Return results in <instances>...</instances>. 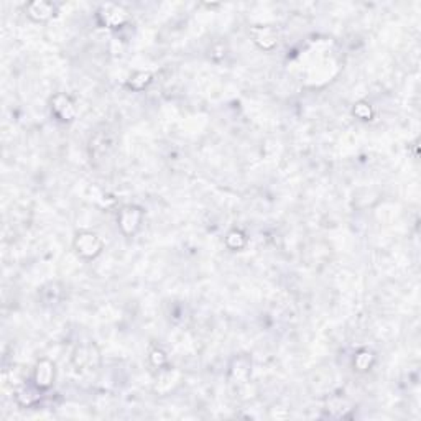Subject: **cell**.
<instances>
[{
	"label": "cell",
	"mask_w": 421,
	"mask_h": 421,
	"mask_svg": "<svg viewBox=\"0 0 421 421\" xmlns=\"http://www.w3.org/2000/svg\"><path fill=\"white\" fill-rule=\"evenodd\" d=\"M49 110L60 122L69 123L77 117L76 102L64 93H56L49 97Z\"/></svg>",
	"instance_id": "4"
},
{
	"label": "cell",
	"mask_w": 421,
	"mask_h": 421,
	"mask_svg": "<svg viewBox=\"0 0 421 421\" xmlns=\"http://www.w3.org/2000/svg\"><path fill=\"white\" fill-rule=\"evenodd\" d=\"M227 377H229L230 385L234 387L247 385L252 377V359L249 356H245V354L235 356L229 364Z\"/></svg>",
	"instance_id": "6"
},
{
	"label": "cell",
	"mask_w": 421,
	"mask_h": 421,
	"mask_svg": "<svg viewBox=\"0 0 421 421\" xmlns=\"http://www.w3.org/2000/svg\"><path fill=\"white\" fill-rule=\"evenodd\" d=\"M40 293H48L49 295V298L47 300V303L45 304H55L56 301H60L61 298V290L58 288V283H53V282L45 285V287L40 290Z\"/></svg>",
	"instance_id": "18"
},
{
	"label": "cell",
	"mask_w": 421,
	"mask_h": 421,
	"mask_svg": "<svg viewBox=\"0 0 421 421\" xmlns=\"http://www.w3.org/2000/svg\"><path fill=\"white\" fill-rule=\"evenodd\" d=\"M143 217H145V213H143V209L140 208V206H122L117 213V226L119 229H121L122 235H125V237H135V235L139 234V230L142 229Z\"/></svg>",
	"instance_id": "3"
},
{
	"label": "cell",
	"mask_w": 421,
	"mask_h": 421,
	"mask_svg": "<svg viewBox=\"0 0 421 421\" xmlns=\"http://www.w3.org/2000/svg\"><path fill=\"white\" fill-rule=\"evenodd\" d=\"M114 139H112V132L110 130H101L96 132L89 140V152H91V160H99V158H106L110 152L114 150Z\"/></svg>",
	"instance_id": "9"
},
{
	"label": "cell",
	"mask_w": 421,
	"mask_h": 421,
	"mask_svg": "<svg viewBox=\"0 0 421 421\" xmlns=\"http://www.w3.org/2000/svg\"><path fill=\"white\" fill-rule=\"evenodd\" d=\"M96 19L101 27L109 28V30H119L129 22L130 14L121 3H102L97 8Z\"/></svg>",
	"instance_id": "2"
},
{
	"label": "cell",
	"mask_w": 421,
	"mask_h": 421,
	"mask_svg": "<svg viewBox=\"0 0 421 421\" xmlns=\"http://www.w3.org/2000/svg\"><path fill=\"white\" fill-rule=\"evenodd\" d=\"M73 249L84 260H94L104 250V242L93 230H80L73 239Z\"/></svg>",
	"instance_id": "1"
},
{
	"label": "cell",
	"mask_w": 421,
	"mask_h": 421,
	"mask_svg": "<svg viewBox=\"0 0 421 421\" xmlns=\"http://www.w3.org/2000/svg\"><path fill=\"white\" fill-rule=\"evenodd\" d=\"M250 38L263 51H272L278 47V30L272 25H254L250 28Z\"/></svg>",
	"instance_id": "7"
},
{
	"label": "cell",
	"mask_w": 421,
	"mask_h": 421,
	"mask_svg": "<svg viewBox=\"0 0 421 421\" xmlns=\"http://www.w3.org/2000/svg\"><path fill=\"white\" fill-rule=\"evenodd\" d=\"M41 392L43 390L38 389V387H36L33 382L23 383V385H20L15 392L16 405L22 408L36 407L41 400Z\"/></svg>",
	"instance_id": "12"
},
{
	"label": "cell",
	"mask_w": 421,
	"mask_h": 421,
	"mask_svg": "<svg viewBox=\"0 0 421 421\" xmlns=\"http://www.w3.org/2000/svg\"><path fill=\"white\" fill-rule=\"evenodd\" d=\"M148 362L152 367H155L156 370H162L165 367H168V356L167 352L160 348V346H154L148 350Z\"/></svg>",
	"instance_id": "16"
},
{
	"label": "cell",
	"mask_w": 421,
	"mask_h": 421,
	"mask_svg": "<svg viewBox=\"0 0 421 421\" xmlns=\"http://www.w3.org/2000/svg\"><path fill=\"white\" fill-rule=\"evenodd\" d=\"M181 381H183V374L180 372L178 369H173V367H165V369L158 370V377H156L155 382V394L162 395H168L170 392H173L176 389V387L180 385Z\"/></svg>",
	"instance_id": "10"
},
{
	"label": "cell",
	"mask_w": 421,
	"mask_h": 421,
	"mask_svg": "<svg viewBox=\"0 0 421 421\" xmlns=\"http://www.w3.org/2000/svg\"><path fill=\"white\" fill-rule=\"evenodd\" d=\"M352 114H354V117H357L359 121H362V122H369L374 119V109L367 101L356 102L352 107Z\"/></svg>",
	"instance_id": "17"
},
{
	"label": "cell",
	"mask_w": 421,
	"mask_h": 421,
	"mask_svg": "<svg viewBox=\"0 0 421 421\" xmlns=\"http://www.w3.org/2000/svg\"><path fill=\"white\" fill-rule=\"evenodd\" d=\"M375 361H377V356H375L374 350L370 349H359L356 354H354L352 359V364H354V370H357V372L365 374L369 372L370 369H372Z\"/></svg>",
	"instance_id": "13"
},
{
	"label": "cell",
	"mask_w": 421,
	"mask_h": 421,
	"mask_svg": "<svg viewBox=\"0 0 421 421\" xmlns=\"http://www.w3.org/2000/svg\"><path fill=\"white\" fill-rule=\"evenodd\" d=\"M152 82H154V74L150 71H135L130 74L129 81H127V88L140 93V91L147 89Z\"/></svg>",
	"instance_id": "14"
},
{
	"label": "cell",
	"mask_w": 421,
	"mask_h": 421,
	"mask_svg": "<svg viewBox=\"0 0 421 421\" xmlns=\"http://www.w3.org/2000/svg\"><path fill=\"white\" fill-rule=\"evenodd\" d=\"M25 14L35 23H45L56 14V5L48 0H33L25 5Z\"/></svg>",
	"instance_id": "11"
},
{
	"label": "cell",
	"mask_w": 421,
	"mask_h": 421,
	"mask_svg": "<svg viewBox=\"0 0 421 421\" xmlns=\"http://www.w3.org/2000/svg\"><path fill=\"white\" fill-rule=\"evenodd\" d=\"M73 364L80 372H88V370H96L101 364V352L94 342L77 346L73 354Z\"/></svg>",
	"instance_id": "5"
},
{
	"label": "cell",
	"mask_w": 421,
	"mask_h": 421,
	"mask_svg": "<svg viewBox=\"0 0 421 421\" xmlns=\"http://www.w3.org/2000/svg\"><path fill=\"white\" fill-rule=\"evenodd\" d=\"M55 377H56V367L49 359H40V361L35 364V367H33L32 382L43 392L51 389L53 383H55Z\"/></svg>",
	"instance_id": "8"
},
{
	"label": "cell",
	"mask_w": 421,
	"mask_h": 421,
	"mask_svg": "<svg viewBox=\"0 0 421 421\" xmlns=\"http://www.w3.org/2000/svg\"><path fill=\"white\" fill-rule=\"evenodd\" d=\"M224 242H226V247L229 250L241 252V250L245 249V245H247V242H249V239H247V235H245V232H243V230H241V229H230L229 232H227V235H226Z\"/></svg>",
	"instance_id": "15"
}]
</instances>
